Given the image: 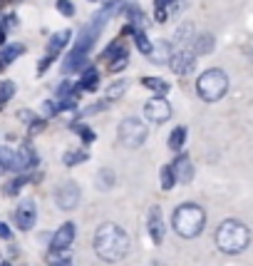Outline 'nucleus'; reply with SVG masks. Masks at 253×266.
Instances as JSON below:
<instances>
[{
    "label": "nucleus",
    "mask_w": 253,
    "mask_h": 266,
    "mask_svg": "<svg viewBox=\"0 0 253 266\" xmlns=\"http://www.w3.org/2000/svg\"><path fill=\"white\" fill-rule=\"evenodd\" d=\"M149 266H164V264H161V261H152V264H149Z\"/></svg>",
    "instance_id": "nucleus-44"
},
{
    "label": "nucleus",
    "mask_w": 253,
    "mask_h": 266,
    "mask_svg": "<svg viewBox=\"0 0 253 266\" xmlns=\"http://www.w3.org/2000/svg\"><path fill=\"white\" fill-rule=\"evenodd\" d=\"M75 234H77L75 224L72 222H65L55 231V236H52V251H67V249L72 247V241H75Z\"/></svg>",
    "instance_id": "nucleus-11"
},
{
    "label": "nucleus",
    "mask_w": 253,
    "mask_h": 266,
    "mask_svg": "<svg viewBox=\"0 0 253 266\" xmlns=\"http://www.w3.org/2000/svg\"><path fill=\"white\" fill-rule=\"evenodd\" d=\"M25 182H27V177H18V179H13V184L8 187V194H15V191H18Z\"/></svg>",
    "instance_id": "nucleus-36"
},
{
    "label": "nucleus",
    "mask_w": 253,
    "mask_h": 266,
    "mask_svg": "<svg viewBox=\"0 0 253 266\" xmlns=\"http://www.w3.org/2000/svg\"><path fill=\"white\" fill-rule=\"evenodd\" d=\"M251 55H253V42H251Z\"/></svg>",
    "instance_id": "nucleus-45"
},
{
    "label": "nucleus",
    "mask_w": 253,
    "mask_h": 266,
    "mask_svg": "<svg viewBox=\"0 0 253 266\" xmlns=\"http://www.w3.org/2000/svg\"><path fill=\"white\" fill-rule=\"evenodd\" d=\"M55 5H58V10L65 15V18H72V15H75V5H72L70 0H58Z\"/></svg>",
    "instance_id": "nucleus-33"
},
{
    "label": "nucleus",
    "mask_w": 253,
    "mask_h": 266,
    "mask_svg": "<svg viewBox=\"0 0 253 266\" xmlns=\"http://www.w3.org/2000/svg\"><path fill=\"white\" fill-rule=\"evenodd\" d=\"M13 95H15V85H13L10 80H3V82H0V105L8 102Z\"/></svg>",
    "instance_id": "nucleus-28"
},
{
    "label": "nucleus",
    "mask_w": 253,
    "mask_h": 266,
    "mask_svg": "<svg viewBox=\"0 0 253 266\" xmlns=\"http://www.w3.org/2000/svg\"><path fill=\"white\" fill-rule=\"evenodd\" d=\"M172 55H174V50H172L169 40H156V45H152V53H149L154 65H169Z\"/></svg>",
    "instance_id": "nucleus-14"
},
{
    "label": "nucleus",
    "mask_w": 253,
    "mask_h": 266,
    "mask_svg": "<svg viewBox=\"0 0 253 266\" xmlns=\"http://www.w3.org/2000/svg\"><path fill=\"white\" fill-rule=\"evenodd\" d=\"M72 130L82 134V142H85V144H92V142H95V132H92L90 127H85V125H72Z\"/></svg>",
    "instance_id": "nucleus-30"
},
{
    "label": "nucleus",
    "mask_w": 253,
    "mask_h": 266,
    "mask_svg": "<svg viewBox=\"0 0 253 266\" xmlns=\"http://www.w3.org/2000/svg\"><path fill=\"white\" fill-rule=\"evenodd\" d=\"M149 234H152V241L161 244L164 241V219H161V209L152 207L149 209Z\"/></svg>",
    "instance_id": "nucleus-15"
},
{
    "label": "nucleus",
    "mask_w": 253,
    "mask_h": 266,
    "mask_svg": "<svg viewBox=\"0 0 253 266\" xmlns=\"http://www.w3.org/2000/svg\"><path fill=\"white\" fill-rule=\"evenodd\" d=\"M214 35L211 33H201V35H196L194 38V55H209L211 50H214Z\"/></svg>",
    "instance_id": "nucleus-17"
},
{
    "label": "nucleus",
    "mask_w": 253,
    "mask_h": 266,
    "mask_svg": "<svg viewBox=\"0 0 253 266\" xmlns=\"http://www.w3.org/2000/svg\"><path fill=\"white\" fill-rule=\"evenodd\" d=\"M127 87H129V80H117L109 90H107V100H115V97H122L127 92Z\"/></svg>",
    "instance_id": "nucleus-25"
},
{
    "label": "nucleus",
    "mask_w": 253,
    "mask_h": 266,
    "mask_svg": "<svg viewBox=\"0 0 253 266\" xmlns=\"http://www.w3.org/2000/svg\"><path fill=\"white\" fill-rule=\"evenodd\" d=\"M184 142H186V127H176L174 132L169 134V150L179 152L184 147Z\"/></svg>",
    "instance_id": "nucleus-23"
},
{
    "label": "nucleus",
    "mask_w": 253,
    "mask_h": 266,
    "mask_svg": "<svg viewBox=\"0 0 253 266\" xmlns=\"http://www.w3.org/2000/svg\"><path fill=\"white\" fill-rule=\"evenodd\" d=\"M144 139H147V125H144V122H139L136 117L122 119V125H119V142H122L124 147H129V150L142 147Z\"/></svg>",
    "instance_id": "nucleus-6"
},
{
    "label": "nucleus",
    "mask_w": 253,
    "mask_h": 266,
    "mask_svg": "<svg viewBox=\"0 0 253 266\" xmlns=\"http://www.w3.org/2000/svg\"><path fill=\"white\" fill-rule=\"evenodd\" d=\"M25 53V45H20V42H13V45H5L3 50H0V65H10L15 57H20Z\"/></svg>",
    "instance_id": "nucleus-19"
},
{
    "label": "nucleus",
    "mask_w": 253,
    "mask_h": 266,
    "mask_svg": "<svg viewBox=\"0 0 253 266\" xmlns=\"http://www.w3.org/2000/svg\"><path fill=\"white\" fill-rule=\"evenodd\" d=\"M20 119H33V112H27V110H22V112H20Z\"/></svg>",
    "instance_id": "nucleus-42"
},
{
    "label": "nucleus",
    "mask_w": 253,
    "mask_h": 266,
    "mask_svg": "<svg viewBox=\"0 0 253 266\" xmlns=\"http://www.w3.org/2000/svg\"><path fill=\"white\" fill-rule=\"evenodd\" d=\"M172 227L179 236L184 239H194L199 236L204 227H206V211L201 209L199 204H181L174 209V216H172Z\"/></svg>",
    "instance_id": "nucleus-3"
},
{
    "label": "nucleus",
    "mask_w": 253,
    "mask_h": 266,
    "mask_svg": "<svg viewBox=\"0 0 253 266\" xmlns=\"http://www.w3.org/2000/svg\"><path fill=\"white\" fill-rule=\"evenodd\" d=\"M99 85V72L97 67H85L79 77V90H97Z\"/></svg>",
    "instance_id": "nucleus-18"
},
{
    "label": "nucleus",
    "mask_w": 253,
    "mask_h": 266,
    "mask_svg": "<svg viewBox=\"0 0 253 266\" xmlns=\"http://www.w3.org/2000/svg\"><path fill=\"white\" fill-rule=\"evenodd\" d=\"M35 164H38V154H35V150H33L30 144H22L18 152H15L13 172H25V170H30V167H35Z\"/></svg>",
    "instance_id": "nucleus-13"
},
{
    "label": "nucleus",
    "mask_w": 253,
    "mask_h": 266,
    "mask_svg": "<svg viewBox=\"0 0 253 266\" xmlns=\"http://www.w3.org/2000/svg\"><path fill=\"white\" fill-rule=\"evenodd\" d=\"M97 182H99V187H102V189H109V187H112V182H115V174H112L109 170H102V172H99V177H97Z\"/></svg>",
    "instance_id": "nucleus-32"
},
{
    "label": "nucleus",
    "mask_w": 253,
    "mask_h": 266,
    "mask_svg": "<svg viewBox=\"0 0 253 266\" xmlns=\"http://www.w3.org/2000/svg\"><path fill=\"white\" fill-rule=\"evenodd\" d=\"M55 202H58L60 209L65 211H72L75 207L79 204V187L72 182V179H67V182H62L58 189H55Z\"/></svg>",
    "instance_id": "nucleus-7"
},
{
    "label": "nucleus",
    "mask_w": 253,
    "mask_h": 266,
    "mask_svg": "<svg viewBox=\"0 0 253 266\" xmlns=\"http://www.w3.org/2000/svg\"><path fill=\"white\" fill-rule=\"evenodd\" d=\"M58 95H60V97L77 95V85H75V82H70V80H65V82H62V85L58 87Z\"/></svg>",
    "instance_id": "nucleus-31"
},
{
    "label": "nucleus",
    "mask_w": 253,
    "mask_h": 266,
    "mask_svg": "<svg viewBox=\"0 0 253 266\" xmlns=\"http://www.w3.org/2000/svg\"><path fill=\"white\" fill-rule=\"evenodd\" d=\"M35 219H38L35 202H33V199H22V202H18V207H15V222H18V227L22 229V231H27V229H33Z\"/></svg>",
    "instance_id": "nucleus-9"
},
{
    "label": "nucleus",
    "mask_w": 253,
    "mask_h": 266,
    "mask_svg": "<svg viewBox=\"0 0 253 266\" xmlns=\"http://www.w3.org/2000/svg\"><path fill=\"white\" fill-rule=\"evenodd\" d=\"M42 112H45V114H58V110H55V102H45V105H42Z\"/></svg>",
    "instance_id": "nucleus-38"
},
{
    "label": "nucleus",
    "mask_w": 253,
    "mask_h": 266,
    "mask_svg": "<svg viewBox=\"0 0 253 266\" xmlns=\"http://www.w3.org/2000/svg\"><path fill=\"white\" fill-rule=\"evenodd\" d=\"M13 159H15V152H13V150L0 147V172L13 170Z\"/></svg>",
    "instance_id": "nucleus-24"
},
{
    "label": "nucleus",
    "mask_w": 253,
    "mask_h": 266,
    "mask_svg": "<svg viewBox=\"0 0 253 266\" xmlns=\"http://www.w3.org/2000/svg\"><path fill=\"white\" fill-rule=\"evenodd\" d=\"M85 159H87V152H85V150H79V152H75V150H72V152H65V164H67V167L82 164Z\"/></svg>",
    "instance_id": "nucleus-26"
},
{
    "label": "nucleus",
    "mask_w": 253,
    "mask_h": 266,
    "mask_svg": "<svg viewBox=\"0 0 253 266\" xmlns=\"http://www.w3.org/2000/svg\"><path fill=\"white\" fill-rule=\"evenodd\" d=\"M248 244H251V231L246 224H241L236 219H226L216 229V247L223 254H241Z\"/></svg>",
    "instance_id": "nucleus-2"
},
{
    "label": "nucleus",
    "mask_w": 253,
    "mask_h": 266,
    "mask_svg": "<svg viewBox=\"0 0 253 266\" xmlns=\"http://www.w3.org/2000/svg\"><path fill=\"white\" fill-rule=\"evenodd\" d=\"M70 38H72V33L70 30H60V33H55L52 38H50V45H47V50H50V55H55V53H60L67 42H70Z\"/></svg>",
    "instance_id": "nucleus-20"
},
{
    "label": "nucleus",
    "mask_w": 253,
    "mask_h": 266,
    "mask_svg": "<svg viewBox=\"0 0 253 266\" xmlns=\"http://www.w3.org/2000/svg\"><path fill=\"white\" fill-rule=\"evenodd\" d=\"M127 62H129V57H127V53H124V55L115 57L109 67H112V72H119V70H124V67H127Z\"/></svg>",
    "instance_id": "nucleus-34"
},
{
    "label": "nucleus",
    "mask_w": 253,
    "mask_h": 266,
    "mask_svg": "<svg viewBox=\"0 0 253 266\" xmlns=\"http://www.w3.org/2000/svg\"><path fill=\"white\" fill-rule=\"evenodd\" d=\"M144 114H147L149 122L161 125V122H166V119L172 117V105H169L164 97H154V100H149V102L144 105Z\"/></svg>",
    "instance_id": "nucleus-8"
},
{
    "label": "nucleus",
    "mask_w": 253,
    "mask_h": 266,
    "mask_svg": "<svg viewBox=\"0 0 253 266\" xmlns=\"http://www.w3.org/2000/svg\"><path fill=\"white\" fill-rule=\"evenodd\" d=\"M169 67L174 70L176 75H189V72L196 67V55L191 53V50H179V53L172 55Z\"/></svg>",
    "instance_id": "nucleus-10"
},
{
    "label": "nucleus",
    "mask_w": 253,
    "mask_h": 266,
    "mask_svg": "<svg viewBox=\"0 0 253 266\" xmlns=\"http://www.w3.org/2000/svg\"><path fill=\"white\" fill-rule=\"evenodd\" d=\"M0 239H10V229L0 222Z\"/></svg>",
    "instance_id": "nucleus-40"
},
{
    "label": "nucleus",
    "mask_w": 253,
    "mask_h": 266,
    "mask_svg": "<svg viewBox=\"0 0 253 266\" xmlns=\"http://www.w3.org/2000/svg\"><path fill=\"white\" fill-rule=\"evenodd\" d=\"M50 62H52V55H50V57H45V60L40 62V67H38V72H40V75H42V72H45V70L50 67Z\"/></svg>",
    "instance_id": "nucleus-39"
},
{
    "label": "nucleus",
    "mask_w": 253,
    "mask_h": 266,
    "mask_svg": "<svg viewBox=\"0 0 253 266\" xmlns=\"http://www.w3.org/2000/svg\"><path fill=\"white\" fill-rule=\"evenodd\" d=\"M95 251L104 261H122L129 251V236L124 234V229L107 222L97 229L95 234Z\"/></svg>",
    "instance_id": "nucleus-1"
},
{
    "label": "nucleus",
    "mask_w": 253,
    "mask_h": 266,
    "mask_svg": "<svg viewBox=\"0 0 253 266\" xmlns=\"http://www.w3.org/2000/svg\"><path fill=\"white\" fill-rule=\"evenodd\" d=\"M42 127H45V122H40V119H35V125L30 127V132H40Z\"/></svg>",
    "instance_id": "nucleus-41"
},
{
    "label": "nucleus",
    "mask_w": 253,
    "mask_h": 266,
    "mask_svg": "<svg viewBox=\"0 0 253 266\" xmlns=\"http://www.w3.org/2000/svg\"><path fill=\"white\" fill-rule=\"evenodd\" d=\"M196 90H199V95L201 100H206V102H218L221 97L226 95V90H229V77L223 70H206L204 75L199 77V82H196Z\"/></svg>",
    "instance_id": "nucleus-4"
},
{
    "label": "nucleus",
    "mask_w": 253,
    "mask_h": 266,
    "mask_svg": "<svg viewBox=\"0 0 253 266\" xmlns=\"http://www.w3.org/2000/svg\"><path fill=\"white\" fill-rule=\"evenodd\" d=\"M194 38L196 35H194V25H191V22H184V25L174 33V40L179 45H189V42H194Z\"/></svg>",
    "instance_id": "nucleus-22"
},
{
    "label": "nucleus",
    "mask_w": 253,
    "mask_h": 266,
    "mask_svg": "<svg viewBox=\"0 0 253 266\" xmlns=\"http://www.w3.org/2000/svg\"><path fill=\"white\" fill-rule=\"evenodd\" d=\"M127 15H129V20H132V22H136V25H139V22H144V15H142V10H139V8H134V5H129Z\"/></svg>",
    "instance_id": "nucleus-35"
},
{
    "label": "nucleus",
    "mask_w": 253,
    "mask_h": 266,
    "mask_svg": "<svg viewBox=\"0 0 253 266\" xmlns=\"http://www.w3.org/2000/svg\"><path fill=\"white\" fill-rule=\"evenodd\" d=\"M172 172H174V179L181 182V184H189L194 179V164L189 159V154H179L172 164Z\"/></svg>",
    "instance_id": "nucleus-12"
},
{
    "label": "nucleus",
    "mask_w": 253,
    "mask_h": 266,
    "mask_svg": "<svg viewBox=\"0 0 253 266\" xmlns=\"http://www.w3.org/2000/svg\"><path fill=\"white\" fill-rule=\"evenodd\" d=\"M142 85L149 87V90H154L156 97H164L166 92H169V82H164V80H159V77H144Z\"/></svg>",
    "instance_id": "nucleus-21"
},
{
    "label": "nucleus",
    "mask_w": 253,
    "mask_h": 266,
    "mask_svg": "<svg viewBox=\"0 0 253 266\" xmlns=\"http://www.w3.org/2000/svg\"><path fill=\"white\" fill-rule=\"evenodd\" d=\"M107 107V102H99V105H90L87 110H85V114H95V112H99V110H104Z\"/></svg>",
    "instance_id": "nucleus-37"
},
{
    "label": "nucleus",
    "mask_w": 253,
    "mask_h": 266,
    "mask_svg": "<svg viewBox=\"0 0 253 266\" xmlns=\"http://www.w3.org/2000/svg\"><path fill=\"white\" fill-rule=\"evenodd\" d=\"M50 266H72L70 261H65V264H50Z\"/></svg>",
    "instance_id": "nucleus-43"
},
{
    "label": "nucleus",
    "mask_w": 253,
    "mask_h": 266,
    "mask_svg": "<svg viewBox=\"0 0 253 266\" xmlns=\"http://www.w3.org/2000/svg\"><path fill=\"white\" fill-rule=\"evenodd\" d=\"M134 42H136V47H139L144 55H149V53H152V42H149V38H147L142 30H134Z\"/></svg>",
    "instance_id": "nucleus-27"
},
{
    "label": "nucleus",
    "mask_w": 253,
    "mask_h": 266,
    "mask_svg": "<svg viewBox=\"0 0 253 266\" xmlns=\"http://www.w3.org/2000/svg\"><path fill=\"white\" fill-rule=\"evenodd\" d=\"M109 20V15L104 13V10H99L95 18L90 20L82 30H79L77 35V42H75V53H82V55H87L92 47H95V42H97V38L102 35V30H104V22Z\"/></svg>",
    "instance_id": "nucleus-5"
},
{
    "label": "nucleus",
    "mask_w": 253,
    "mask_h": 266,
    "mask_svg": "<svg viewBox=\"0 0 253 266\" xmlns=\"http://www.w3.org/2000/svg\"><path fill=\"white\" fill-rule=\"evenodd\" d=\"M3 266H10V264H3Z\"/></svg>",
    "instance_id": "nucleus-46"
},
{
    "label": "nucleus",
    "mask_w": 253,
    "mask_h": 266,
    "mask_svg": "<svg viewBox=\"0 0 253 266\" xmlns=\"http://www.w3.org/2000/svg\"><path fill=\"white\" fill-rule=\"evenodd\" d=\"M174 184H176V179H174L172 167H161V189H172Z\"/></svg>",
    "instance_id": "nucleus-29"
},
{
    "label": "nucleus",
    "mask_w": 253,
    "mask_h": 266,
    "mask_svg": "<svg viewBox=\"0 0 253 266\" xmlns=\"http://www.w3.org/2000/svg\"><path fill=\"white\" fill-rule=\"evenodd\" d=\"M87 55H82V53H70V55L65 57V62H62V72H67V75H72V72H79V70H85L87 67Z\"/></svg>",
    "instance_id": "nucleus-16"
}]
</instances>
